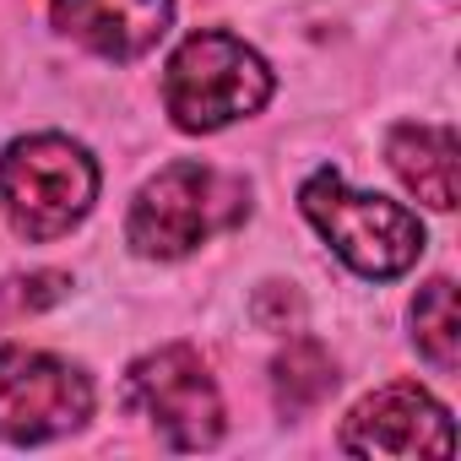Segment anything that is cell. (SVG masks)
<instances>
[{
  "label": "cell",
  "mask_w": 461,
  "mask_h": 461,
  "mask_svg": "<svg viewBox=\"0 0 461 461\" xmlns=\"http://www.w3.org/2000/svg\"><path fill=\"white\" fill-rule=\"evenodd\" d=\"M412 342L439 375H456V364H461V321H456V283L450 277H434L412 299Z\"/></svg>",
  "instance_id": "cell-11"
},
{
  "label": "cell",
  "mask_w": 461,
  "mask_h": 461,
  "mask_svg": "<svg viewBox=\"0 0 461 461\" xmlns=\"http://www.w3.org/2000/svg\"><path fill=\"white\" fill-rule=\"evenodd\" d=\"M299 201H304V217L321 228V240L358 277H402L423 256V222L407 206H396L385 195L348 190L331 168L310 174Z\"/></svg>",
  "instance_id": "cell-4"
},
{
  "label": "cell",
  "mask_w": 461,
  "mask_h": 461,
  "mask_svg": "<svg viewBox=\"0 0 461 461\" xmlns=\"http://www.w3.org/2000/svg\"><path fill=\"white\" fill-rule=\"evenodd\" d=\"M342 450L353 456H450V418L418 385H385L364 396L342 423Z\"/></svg>",
  "instance_id": "cell-7"
},
{
  "label": "cell",
  "mask_w": 461,
  "mask_h": 461,
  "mask_svg": "<svg viewBox=\"0 0 461 461\" xmlns=\"http://www.w3.org/2000/svg\"><path fill=\"white\" fill-rule=\"evenodd\" d=\"M385 158L396 179L434 212H450L461 201V158H456L450 125H396L385 141Z\"/></svg>",
  "instance_id": "cell-9"
},
{
  "label": "cell",
  "mask_w": 461,
  "mask_h": 461,
  "mask_svg": "<svg viewBox=\"0 0 461 461\" xmlns=\"http://www.w3.org/2000/svg\"><path fill=\"white\" fill-rule=\"evenodd\" d=\"M66 294H71V277L66 272H33V277H17L6 288V310L12 315H39V310L60 304Z\"/></svg>",
  "instance_id": "cell-12"
},
{
  "label": "cell",
  "mask_w": 461,
  "mask_h": 461,
  "mask_svg": "<svg viewBox=\"0 0 461 461\" xmlns=\"http://www.w3.org/2000/svg\"><path fill=\"white\" fill-rule=\"evenodd\" d=\"M93 412V380L33 348H0V439L6 445H44L82 429Z\"/></svg>",
  "instance_id": "cell-5"
},
{
  "label": "cell",
  "mask_w": 461,
  "mask_h": 461,
  "mask_svg": "<svg viewBox=\"0 0 461 461\" xmlns=\"http://www.w3.org/2000/svg\"><path fill=\"white\" fill-rule=\"evenodd\" d=\"M98 201V163L66 136H23L0 158V206L23 240H60Z\"/></svg>",
  "instance_id": "cell-3"
},
{
  "label": "cell",
  "mask_w": 461,
  "mask_h": 461,
  "mask_svg": "<svg viewBox=\"0 0 461 461\" xmlns=\"http://www.w3.org/2000/svg\"><path fill=\"white\" fill-rule=\"evenodd\" d=\"M256 321L272 331H288V321H299V294H288L283 283H267L256 299Z\"/></svg>",
  "instance_id": "cell-13"
},
{
  "label": "cell",
  "mask_w": 461,
  "mask_h": 461,
  "mask_svg": "<svg viewBox=\"0 0 461 461\" xmlns=\"http://www.w3.org/2000/svg\"><path fill=\"white\" fill-rule=\"evenodd\" d=\"M55 28L104 60H141L174 23V0H50Z\"/></svg>",
  "instance_id": "cell-8"
},
{
  "label": "cell",
  "mask_w": 461,
  "mask_h": 461,
  "mask_svg": "<svg viewBox=\"0 0 461 461\" xmlns=\"http://www.w3.org/2000/svg\"><path fill=\"white\" fill-rule=\"evenodd\" d=\"M125 402L147 412L174 450H206L222 434V396L195 348H158L131 364Z\"/></svg>",
  "instance_id": "cell-6"
},
{
  "label": "cell",
  "mask_w": 461,
  "mask_h": 461,
  "mask_svg": "<svg viewBox=\"0 0 461 461\" xmlns=\"http://www.w3.org/2000/svg\"><path fill=\"white\" fill-rule=\"evenodd\" d=\"M272 391H277V407H283L288 418L315 412V407L337 391V364H331V353H326L321 342H310V337L288 342V348L277 353V364H272Z\"/></svg>",
  "instance_id": "cell-10"
},
{
  "label": "cell",
  "mask_w": 461,
  "mask_h": 461,
  "mask_svg": "<svg viewBox=\"0 0 461 461\" xmlns=\"http://www.w3.org/2000/svg\"><path fill=\"white\" fill-rule=\"evenodd\" d=\"M250 212V190L234 174H217L206 163H168L158 179L141 185L125 240L147 261H179L212 234L234 228Z\"/></svg>",
  "instance_id": "cell-2"
},
{
  "label": "cell",
  "mask_w": 461,
  "mask_h": 461,
  "mask_svg": "<svg viewBox=\"0 0 461 461\" xmlns=\"http://www.w3.org/2000/svg\"><path fill=\"white\" fill-rule=\"evenodd\" d=\"M267 98H272V66L245 39L217 28L190 33L163 71V104L174 125L190 136H212L222 125H234L267 109Z\"/></svg>",
  "instance_id": "cell-1"
}]
</instances>
